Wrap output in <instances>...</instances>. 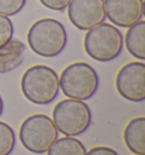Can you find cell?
<instances>
[{
  "instance_id": "16",
  "label": "cell",
  "mask_w": 145,
  "mask_h": 155,
  "mask_svg": "<svg viewBox=\"0 0 145 155\" xmlns=\"http://www.w3.org/2000/svg\"><path fill=\"white\" fill-rule=\"evenodd\" d=\"M14 35V26L9 17L0 15V48L6 45Z\"/></svg>"
},
{
  "instance_id": "5",
  "label": "cell",
  "mask_w": 145,
  "mask_h": 155,
  "mask_svg": "<svg viewBox=\"0 0 145 155\" xmlns=\"http://www.w3.org/2000/svg\"><path fill=\"white\" fill-rule=\"evenodd\" d=\"M52 121L58 133L75 137L84 134L92 124V112L84 101L66 99L56 104Z\"/></svg>"
},
{
  "instance_id": "3",
  "label": "cell",
  "mask_w": 145,
  "mask_h": 155,
  "mask_svg": "<svg viewBox=\"0 0 145 155\" xmlns=\"http://www.w3.org/2000/svg\"><path fill=\"white\" fill-rule=\"evenodd\" d=\"M100 78L96 70L86 62H74L62 70L59 87L69 99L85 101L98 92Z\"/></svg>"
},
{
  "instance_id": "2",
  "label": "cell",
  "mask_w": 145,
  "mask_h": 155,
  "mask_svg": "<svg viewBox=\"0 0 145 155\" xmlns=\"http://www.w3.org/2000/svg\"><path fill=\"white\" fill-rule=\"evenodd\" d=\"M27 42L38 56L53 58L64 51L67 44V33L64 25L53 18L39 19L27 32Z\"/></svg>"
},
{
  "instance_id": "13",
  "label": "cell",
  "mask_w": 145,
  "mask_h": 155,
  "mask_svg": "<svg viewBox=\"0 0 145 155\" xmlns=\"http://www.w3.org/2000/svg\"><path fill=\"white\" fill-rule=\"evenodd\" d=\"M47 152V155H85L86 148L77 138L66 136L57 139Z\"/></svg>"
},
{
  "instance_id": "8",
  "label": "cell",
  "mask_w": 145,
  "mask_h": 155,
  "mask_svg": "<svg viewBox=\"0 0 145 155\" xmlns=\"http://www.w3.org/2000/svg\"><path fill=\"white\" fill-rule=\"evenodd\" d=\"M67 8L69 21L78 30L89 31L106 19L103 0H72Z\"/></svg>"
},
{
  "instance_id": "17",
  "label": "cell",
  "mask_w": 145,
  "mask_h": 155,
  "mask_svg": "<svg viewBox=\"0 0 145 155\" xmlns=\"http://www.w3.org/2000/svg\"><path fill=\"white\" fill-rule=\"evenodd\" d=\"M72 0H40V2L47 7L48 9L56 10V12H62L68 7L69 2Z\"/></svg>"
},
{
  "instance_id": "12",
  "label": "cell",
  "mask_w": 145,
  "mask_h": 155,
  "mask_svg": "<svg viewBox=\"0 0 145 155\" xmlns=\"http://www.w3.org/2000/svg\"><path fill=\"white\" fill-rule=\"evenodd\" d=\"M127 51L136 59H145V22L140 21L128 28L125 36Z\"/></svg>"
},
{
  "instance_id": "9",
  "label": "cell",
  "mask_w": 145,
  "mask_h": 155,
  "mask_svg": "<svg viewBox=\"0 0 145 155\" xmlns=\"http://www.w3.org/2000/svg\"><path fill=\"white\" fill-rule=\"evenodd\" d=\"M106 18L113 25L130 27L142 21L144 2L143 0H103Z\"/></svg>"
},
{
  "instance_id": "10",
  "label": "cell",
  "mask_w": 145,
  "mask_h": 155,
  "mask_svg": "<svg viewBox=\"0 0 145 155\" xmlns=\"http://www.w3.org/2000/svg\"><path fill=\"white\" fill-rule=\"evenodd\" d=\"M25 44L17 39H12L0 48V74L15 70L23 64L25 54Z\"/></svg>"
},
{
  "instance_id": "6",
  "label": "cell",
  "mask_w": 145,
  "mask_h": 155,
  "mask_svg": "<svg viewBox=\"0 0 145 155\" xmlns=\"http://www.w3.org/2000/svg\"><path fill=\"white\" fill-rule=\"evenodd\" d=\"M58 139V130L51 118L46 114H33L23 121L19 128V140L26 150L43 154Z\"/></svg>"
},
{
  "instance_id": "4",
  "label": "cell",
  "mask_w": 145,
  "mask_h": 155,
  "mask_svg": "<svg viewBox=\"0 0 145 155\" xmlns=\"http://www.w3.org/2000/svg\"><path fill=\"white\" fill-rule=\"evenodd\" d=\"M123 34L116 26L102 23L87 31L84 36V49L89 56L100 62L118 58L123 50Z\"/></svg>"
},
{
  "instance_id": "11",
  "label": "cell",
  "mask_w": 145,
  "mask_h": 155,
  "mask_svg": "<svg viewBox=\"0 0 145 155\" xmlns=\"http://www.w3.org/2000/svg\"><path fill=\"white\" fill-rule=\"evenodd\" d=\"M124 140L135 155H145V118L138 117L129 121L125 128Z\"/></svg>"
},
{
  "instance_id": "15",
  "label": "cell",
  "mask_w": 145,
  "mask_h": 155,
  "mask_svg": "<svg viewBox=\"0 0 145 155\" xmlns=\"http://www.w3.org/2000/svg\"><path fill=\"white\" fill-rule=\"evenodd\" d=\"M26 0H0V15L14 16L25 7Z\"/></svg>"
},
{
  "instance_id": "7",
  "label": "cell",
  "mask_w": 145,
  "mask_h": 155,
  "mask_svg": "<svg viewBox=\"0 0 145 155\" xmlns=\"http://www.w3.org/2000/svg\"><path fill=\"white\" fill-rule=\"evenodd\" d=\"M116 88L124 99L130 102L145 100V64L133 61L121 67L116 77Z\"/></svg>"
},
{
  "instance_id": "19",
  "label": "cell",
  "mask_w": 145,
  "mask_h": 155,
  "mask_svg": "<svg viewBox=\"0 0 145 155\" xmlns=\"http://www.w3.org/2000/svg\"><path fill=\"white\" fill-rule=\"evenodd\" d=\"M2 111H4V101H2L1 95H0V116L2 114Z\"/></svg>"
},
{
  "instance_id": "1",
  "label": "cell",
  "mask_w": 145,
  "mask_h": 155,
  "mask_svg": "<svg viewBox=\"0 0 145 155\" xmlns=\"http://www.w3.org/2000/svg\"><path fill=\"white\" fill-rule=\"evenodd\" d=\"M21 88L30 102L38 105H47L52 103L59 94V77L48 66H33L23 74Z\"/></svg>"
},
{
  "instance_id": "14",
  "label": "cell",
  "mask_w": 145,
  "mask_h": 155,
  "mask_svg": "<svg viewBox=\"0 0 145 155\" xmlns=\"http://www.w3.org/2000/svg\"><path fill=\"white\" fill-rule=\"evenodd\" d=\"M16 146L14 129L4 121H0V155H10Z\"/></svg>"
},
{
  "instance_id": "18",
  "label": "cell",
  "mask_w": 145,
  "mask_h": 155,
  "mask_svg": "<svg viewBox=\"0 0 145 155\" xmlns=\"http://www.w3.org/2000/svg\"><path fill=\"white\" fill-rule=\"evenodd\" d=\"M85 155H119L115 150L107 146H98L91 148L89 152H86Z\"/></svg>"
}]
</instances>
